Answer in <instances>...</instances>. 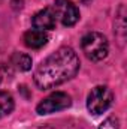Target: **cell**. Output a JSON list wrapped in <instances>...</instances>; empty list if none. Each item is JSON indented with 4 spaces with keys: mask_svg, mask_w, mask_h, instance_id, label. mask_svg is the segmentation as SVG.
Wrapping results in <instances>:
<instances>
[{
    "mask_svg": "<svg viewBox=\"0 0 127 129\" xmlns=\"http://www.w3.org/2000/svg\"><path fill=\"white\" fill-rule=\"evenodd\" d=\"M70 105H72V99L67 93L55 92V93H51L49 96H46L45 99H42L37 104L36 113L40 114V116H45V114H51V113H57V111L66 110Z\"/></svg>",
    "mask_w": 127,
    "mask_h": 129,
    "instance_id": "obj_4",
    "label": "cell"
},
{
    "mask_svg": "<svg viewBox=\"0 0 127 129\" xmlns=\"http://www.w3.org/2000/svg\"><path fill=\"white\" fill-rule=\"evenodd\" d=\"M11 63L14 64V68L17 71L26 72V71L32 69V57L24 53H14L11 57Z\"/></svg>",
    "mask_w": 127,
    "mask_h": 129,
    "instance_id": "obj_8",
    "label": "cell"
},
{
    "mask_svg": "<svg viewBox=\"0 0 127 129\" xmlns=\"http://www.w3.org/2000/svg\"><path fill=\"white\" fill-rule=\"evenodd\" d=\"M81 48L85 57L90 59L91 62L103 60L109 53V44H108L106 36L99 32L87 33L81 41Z\"/></svg>",
    "mask_w": 127,
    "mask_h": 129,
    "instance_id": "obj_2",
    "label": "cell"
},
{
    "mask_svg": "<svg viewBox=\"0 0 127 129\" xmlns=\"http://www.w3.org/2000/svg\"><path fill=\"white\" fill-rule=\"evenodd\" d=\"M79 2H81L82 5H90V3H91L93 0H79Z\"/></svg>",
    "mask_w": 127,
    "mask_h": 129,
    "instance_id": "obj_11",
    "label": "cell"
},
{
    "mask_svg": "<svg viewBox=\"0 0 127 129\" xmlns=\"http://www.w3.org/2000/svg\"><path fill=\"white\" fill-rule=\"evenodd\" d=\"M112 101H114V95L106 86H97L90 92L87 98V108L91 114L99 116L103 114L112 105Z\"/></svg>",
    "mask_w": 127,
    "mask_h": 129,
    "instance_id": "obj_3",
    "label": "cell"
},
{
    "mask_svg": "<svg viewBox=\"0 0 127 129\" xmlns=\"http://www.w3.org/2000/svg\"><path fill=\"white\" fill-rule=\"evenodd\" d=\"M14 107H15V102L12 95L8 92H0V119L11 114Z\"/></svg>",
    "mask_w": 127,
    "mask_h": 129,
    "instance_id": "obj_9",
    "label": "cell"
},
{
    "mask_svg": "<svg viewBox=\"0 0 127 129\" xmlns=\"http://www.w3.org/2000/svg\"><path fill=\"white\" fill-rule=\"evenodd\" d=\"M54 15L66 27H72L79 20V9L72 0H55L54 2Z\"/></svg>",
    "mask_w": 127,
    "mask_h": 129,
    "instance_id": "obj_5",
    "label": "cell"
},
{
    "mask_svg": "<svg viewBox=\"0 0 127 129\" xmlns=\"http://www.w3.org/2000/svg\"><path fill=\"white\" fill-rule=\"evenodd\" d=\"M79 71V59L70 47H61L48 56L34 71V84L48 90L72 80Z\"/></svg>",
    "mask_w": 127,
    "mask_h": 129,
    "instance_id": "obj_1",
    "label": "cell"
},
{
    "mask_svg": "<svg viewBox=\"0 0 127 129\" xmlns=\"http://www.w3.org/2000/svg\"><path fill=\"white\" fill-rule=\"evenodd\" d=\"M55 23H57V18L54 15V11L49 8H45V9H40L39 12H36L32 20L33 27L37 30H43V32L55 29Z\"/></svg>",
    "mask_w": 127,
    "mask_h": 129,
    "instance_id": "obj_6",
    "label": "cell"
},
{
    "mask_svg": "<svg viewBox=\"0 0 127 129\" xmlns=\"http://www.w3.org/2000/svg\"><path fill=\"white\" fill-rule=\"evenodd\" d=\"M23 41L26 44V47L33 48V50H39L42 48L43 45H46L48 42V35L43 30H37V29H32V30H27L23 36Z\"/></svg>",
    "mask_w": 127,
    "mask_h": 129,
    "instance_id": "obj_7",
    "label": "cell"
},
{
    "mask_svg": "<svg viewBox=\"0 0 127 129\" xmlns=\"http://www.w3.org/2000/svg\"><path fill=\"white\" fill-rule=\"evenodd\" d=\"M97 129H120V122H118L117 117L111 116V117H108L106 120H103V123H102Z\"/></svg>",
    "mask_w": 127,
    "mask_h": 129,
    "instance_id": "obj_10",
    "label": "cell"
}]
</instances>
